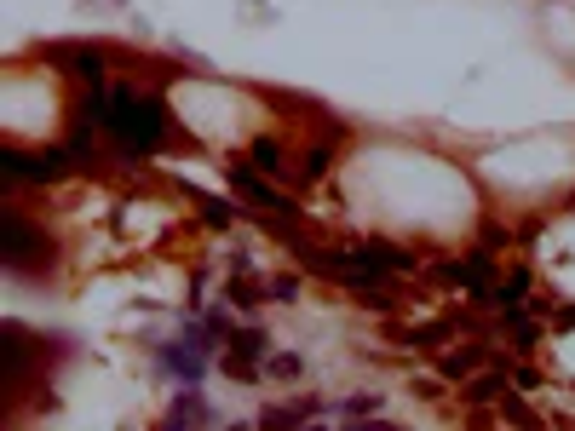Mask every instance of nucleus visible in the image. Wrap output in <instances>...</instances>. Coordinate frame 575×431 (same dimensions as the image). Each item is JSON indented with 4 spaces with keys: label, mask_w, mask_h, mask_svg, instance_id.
I'll return each instance as SVG.
<instances>
[{
    "label": "nucleus",
    "mask_w": 575,
    "mask_h": 431,
    "mask_svg": "<svg viewBox=\"0 0 575 431\" xmlns=\"http://www.w3.org/2000/svg\"><path fill=\"white\" fill-rule=\"evenodd\" d=\"M173 127V115L150 87H110V115H104V138L121 156H156L161 138Z\"/></svg>",
    "instance_id": "f257e3e1"
},
{
    "label": "nucleus",
    "mask_w": 575,
    "mask_h": 431,
    "mask_svg": "<svg viewBox=\"0 0 575 431\" xmlns=\"http://www.w3.org/2000/svg\"><path fill=\"white\" fill-rule=\"evenodd\" d=\"M75 173V156L64 150H18V144H6L0 150V179H6V190H18V184H58Z\"/></svg>",
    "instance_id": "f03ea898"
},
{
    "label": "nucleus",
    "mask_w": 575,
    "mask_h": 431,
    "mask_svg": "<svg viewBox=\"0 0 575 431\" xmlns=\"http://www.w3.org/2000/svg\"><path fill=\"white\" fill-rule=\"evenodd\" d=\"M0 259H6V271H18V276L35 271V259H52L46 230H35L18 207H0Z\"/></svg>",
    "instance_id": "7ed1b4c3"
},
{
    "label": "nucleus",
    "mask_w": 575,
    "mask_h": 431,
    "mask_svg": "<svg viewBox=\"0 0 575 431\" xmlns=\"http://www.w3.org/2000/svg\"><path fill=\"white\" fill-rule=\"evenodd\" d=\"M41 58L64 64L87 92H104V81H110V52H104L98 41H58V46H41Z\"/></svg>",
    "instance_id": "20e7f679"
},
{
    "label": "nucleus",
    "mask_w": 575,
    "mask_h": 431,
    "mask_svg": "<svg viewBox=\"0 0 575 431\" xmlns=\"http://www.w3.org/2000/svg\"><path fill=\"white\" fill-rule=\"evenodd\" d=\"M156 368L167 374V380H179V386H202L207 380V368H213V345H202V340H167V345H156Z\"/></svg>",
    "instance_id": "39448f33"
},
{
    "label": "nucleus",
    "mask_w": 575,
    "mask_h": 431,
    "mask_svg": "<svg viewBox=\"0 0 575 431\" xmlns=\"http://www.w3.org/2000/svg\"><path fill=\"white\" fill-rule=\"evenodd\" d=\"M489 363H501L489 340H472V345H443V351H437V374H443V380H472V374H478V368H489Z\"/></svg>",
    "instance_id": "423d86ee"
},
{
    "label": "nucleus",
    "mask_w": 575,
    "mask_h": 431,
    "mask_svg": "<svg viewBox=\"0 0 575 431\" xmlns=\"http://www.w3.org/2000/svg\"><path fill=\"white\" fill-rule=\"evenodd\" d=\"M161 426L167 431H184V426H219V409L202 397V386H179L173 397V409L161 414Z\"/></svg>",
    "instance_id": "0eeeda50"
},
{
    "label": "nucleus",
    "mask_w": 575,
    "mask_h": 431,
    "mask_svg": "<svg viewBox=\"0 0 575 431\" xmlns=\"http://www.w3.org/2000/svg\"><path fill=\"white\" fill-rule=\"evenodd\" d=\"M334 403H322V397H305V403H271V409L259 414V426H305V420H328Z\"/></svg>",
    "instance_id": "6e6552de"
},
{
    "label": "nucleus",
    "mask_w": 575,
    "mask_h": 431,
    "mask_svg": "<svg viewBox=\"0 0 575 431\" xmlns=\"http://www.w3.org/2000/svg\"><path fill=\"white\" fill-rule=\"evenodd\" d=\"M506 380H512V368L489 363V374H478V380H466V386H460V403H472V409H478V403H501L506 391H512Z\"/></svg>",
    "instance_id": "1a4fd4ad"
},
{
    "label": "nucleus",
    "mask_w": 575,
    "mask_h": 431,
    "mask_svg": "<svg viewBox=\"0 0 575 431\" xmlns=\"http://www.w3.org/2000/svg\"><path fill=\"white\" fill-rule=\"evenodd\" d=\"M386 409V397L380 391H351L345 403H334V420H351V426H368V420H380Z\"/></svg>",
    "instance_id": "9d476101"
},
{
    "label": "nucleus",
    "mask_w": 575,
    "mask_h": 431,
    "mask_svg": "<svg viewBox=\"0 0 575 431\" xmlns=\"http://www.w3.org/2000/svg\"><path fill=\"white\" fill-rule=\"evenodd\" d=\"M248 156H253V167H259V173H271V179H276V173H294V167H288V144H276L271 133L253 138Z\"/></svg>",
    "instance_id": "9b49d317"
},
{
    "label": "nucleus",
    "mask_w": 575,
    "mask_h": 431,
    "mask_svg": "<svg viewBox=\"0 0 575 431\" xmlns=\"http://www.w3.org/2000/svg\"><path fill=\"white\" fill-rule=\"evenodd\" d=\"M265 374H271V380H305V357H299V351H271V357H265Z\"/></svg>",
    "instance_id": "f8f14e48"
},
{
    "label": "nucleus",
    "mask_w": 575,
    "mask_h": 431,
    "mask_svg": "<svg viewBox=\"0 0 575 431\" xmlns=\"http://www.w3.org/2000/svg\"><path fill=\"white\" fill-rule=\"evenodd\" d=\"M190 202L202 207V219H207L213 230H225L230 219H236V202H219V196H196V190H190Z\"/></svg>",
    "instance_id": "ddd939ff"
},
{
    "label": "nucleus",
    "mask_w": 575,
    "mask_h": 431,
    "mask_svg": "<svg viewBox=\"0 0 575 431\" xmlns=\"http://www.w3.org/2000/svg\"><path fill=\"white\" fill-rule=\"evenodd\" d=\"M363 248L374 253V259H380L386 271H414V259H409V253H403V248H391V242H374V236H368Z\"/></svg>",
    "instance_id": "4468645a"
},
{
    "label": "nucleus",
    "mask_w": 575,
    "mask_h": 431,
    "mask_svg": "<svg viewBox=\"0 0 575 431\" xmlns=\"http://www.w3.org/2000/svg\"><path fill=\"white\" fill-rule=\"evenodd\" d=\"M541 311L552 317V328H564V334L575 328V305H564V311H552V305H541Z\"/></svg>",
    "instance_id": "2eb2a0df"
}]
</instances>
